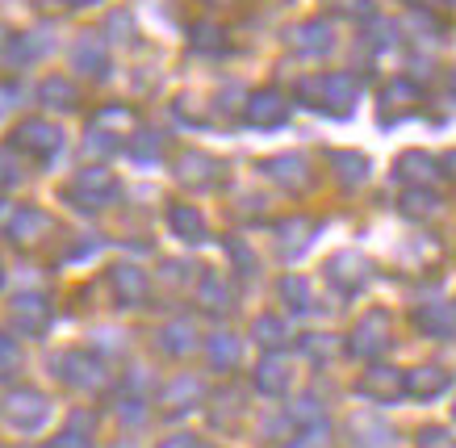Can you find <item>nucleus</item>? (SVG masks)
I'll use <instances>...</instances> for the list:
<instances>
[{"label": "nucleus", "mask_w": 456, "mask_h": 448, "mask_svg": "<svg viewBox=\"0 0 456 448\" xmlns=\"http://www.w3.org/2000/svg\"><path fill=\"white\" fill-rule=\"evenodd\" d=\"M297 97H302L305 105L322 110V113H339V118H344V113L352 110V101H356V80L344 76V71H331V76H310V80L297 85Z\"/></svg>", "instance_id": "obj_1"}, {"label": "nucleus", "mask_w": 456, "mask_h": 448, "mask_svg": "<svg viewBox=\"0 0 456 448\" xmlns=\"http://www.w3.org/2000/svg\"><path fill=\"white\" fill-rule=\"evenodd\" d=\"M118 197V176L105 168H84L76 181L68 184V201H76L80 210H101Z\"/></svg>", "instance_id": "obj_2"}, {"label": "nucleus", "mask_w": 456, "mask_h": 448, "mask_svg": "<svg viewBox=\"0 0 456 448\" xmlns=\"http://www.w3.org/2000/svg\"><path fill=\"white\" fill-rule=\"evenodd\" d=\"M46 415H51V403H46V394H38V390H13L4 398V419L13 423V428H21V432L42 428Z\"/></svg>", "instance_id": "obj_3"}, {"label": "nucleus", "mask_w": 456, "mask_h": 448, "mask_svg": "<svg viewBox=\"0 0 456 448\" xmlns=\"http://www.w3.org/2000/svg\"><path fill=\"white\" fill-rule=\"evenodd\" d=\"M13 147L17 151L38 155V159H51V155L63 147V130L51 126V122H42V118H29V122H21V126L13 130Z\"/></svg>", "instance_id": "obj_4"}, {"label": "nucleus", "mask_w": 456, "mask_h": 448, "mask_svg": "<svg viewBox=\"0 0 456 448\" xmlns=\"http://www.w3.org/2000/svg\"><path fill=\"white\" fill-rule=\"evenodd\" d=\"M389 327H394V322H389L386 310H369V314L356 322L347 348L356 352V356H377V352H386L389 348Z\"/></svg>", "instance_id": "obj_5"}, {"label": "nucleus", "mask_w": 456, "mask_h": 448, "mask_svg": "<svg viewBox=\"0 0 456 448\" xmlns=\"http://www.w3.org/2000/svg\"><path fill=\"white\" fill-rule=\"evenodd\" d=\"M248 122L251 126H260V130H273L281 126L285 118H289V105H285V97H281L277 88H264V93H251L248 97Z\"/></svg>", "instance_id": "obj_6"}, {"label": "nucleus", "mask_w": 456, "mask_h": 448, "mask_svg": "<svg viewBox=\"0 0 456 448\" xmlns=\"http://www.w3.org/2000/svg\"><path fill=\"white\" fill-rule=\"evenodd\" d=\"M360 394H364V398H373V403H394L398 394H406V378H402L398 369L377 364V369H369V373L360 378Z\"/></svg>", "instance_id": "obj_7"}, {"label": "nucleus", "mask_w": 456, "mask_h": 448, "mask_svg": "<svg viewBox=\"0 0 456 448\" xmlns=\"http://www.w3.org/2000/svg\"><path fill=\"white\" fill-rule=\"evenodd\" d=\"M13 322L26 331V336H42V331H46V322H51V306H46V297L42 294H21L13 302Z\"/></svg>", "instance_id": "obj_8"}, {"label": "nucleus", "mask_w": 456, "mask_h": 448, "mask_svg": "<svg viewBox=\"0 0 456 448\" xmlns=\"http://www.w3.org/2000/svg\"><path fill=\"white\" fill-rule=\"evenodd\" d=\"M260 172L264 176H273L277 184H285V189H302V184L310 181V176H305L310 164H305L302 155H277V159H264Z\"/></svg>", "instance_id": "obj_9"}, {"label": "nucleus", "mask_w": 456, "mask_h": 448, "mask_svg": "<svg viewBox=\"0 0 456 448\" xmlns=\"http://www.w3.org/2000/svg\"><path fill=\"white\" fill-rule=\"evenodd\" d=\"M59 378H68L71 386H84V390H97V386H105V378H101V364L93 361V356H80V352H68V356L59 361Z\"/></svg>", "instance_id": "obj_10"}, {"label": "nucleus", "mask_w": 456, "mask_h": 448, "mask_svg": "<svg viewBox=\"0 0 456 448\" xmlns=\"http://www.w3.org/2000/svg\"><path fill=\"white\" fill-rule=\"evenodd\" d=\"M327 273H331V281L344 289V294H356L360 285L369 281V260H360V256L344 252V256H335L331 265H327Z\"/></svg>", "instance_id": "obj_11"}, {"label": "nucleus", "mask_w": 456, "mask_h": 448, "mask_svg": "<svg viewBox=\"0 0 456 448\" xmlns=\"http://www.w3.org/2000/svg\"><path fill=\"white\" fill-rule=\"evenodd\" d=\"M293 46L302 55H327L335 46V29L327 21H302V26L293 29Z\"/></svg>", "instance_id": "obj_12"}, {"label": "nucleus", "mask_w": 456, "mask_h": 448, "mask_svg": "<svg viewBox=\"0 0 456 448\" xmlns=\"http://www.w3.org/2000/svg\"><path fill=\"white\" fill-rule=\"evenodd\" d=\"M436 172H440V164L423 151H406L398 159V176L402 181H411V189H428V184L436 181Z\"/></svg>", "instance_id": "obj_13"}, {"label": "nucleus", "mask_w": 456, "mask_h": 448, "mask_svg": "<svg viewBox=\"0 0 456 448\" xmlns=\"http://www.w3.org/2000/svg\"><path fill=\"white\" fill-rule=\"evenodd\" d=\"M167 226H172L176 239H184V243H201V239H206V223H201L197 206H172V210H167Z\"/></svg>", "instance_id": "obj_14"}, {"label": "nucleus", "mask_w": 456, "mask_h": 448, "mask_svg": "<svg viewBox=\"0 0 456 448\" xmlns=\"http://www.w3.org/2000/svg\"><path fill=\"white\" fill-rule=\"evenodd\" d=\"M38 101L51 105V110H76L80 105V88L71 85V80H63V76H51V80H42Z\"/></svg>", "instance_id": "obj_15"}, {"label": "nucleus", "mask_w": 456, "mask_h": 448, "mask_svg": "<svg viewBox=\"0 0 456 448\" xmlns=\"http://www.w3.org/2000/svg\"><path fill=\"white\" fill-rule=\"evenodd\" d=\"M71 59H76V68L88 71V76H105V68H110L105 46H101L97 34H84L80 43H76V51H71Z\"/></svg>", "instance_id": "obj_16"}, {"label": "nucleus", "mask_w": 456, "mask_h": 448, "mask_svg": "<svg viewBox=\"0 0 456 448\" xmlns=\"http://www.w3.org/2000/svg\"><path fill=\"white\" fill-rule=\"evenodd\" d=\"M218 172H222V164L218 159H209V155H184L180 159V181L184 184H218Z\"/></svg>", "instance_id": "obj_17"}, {"label": "nucleus", "mask_w": 456, "mask_h": 448, "mask_svg": "<svg viewBox=\"0 0 456 448\" xmlns=\"http://www.w3.org/2000/svg\"><path fill=\"white\" fill-rule=\"evenodd\" d=\"M331 159V168H339V181L347 184V189H356V184L369 181V159L356 151H331L327 155Z\"/></svg>", "instance_id": "obj_18"}, {"label": "nucleus", "mask_w": 456, "mask_h": 448, "mask_svg": "<svg viewBox=\"0 0 456 448\" xmlns=\"http://www.w3.org/2000/svg\"><path fill=\"white\" fill-rule=\"evenodd\" d=\"M256 386H260L264 394H285L289 390V364H285V356H277V352H273V356H264Z\"/></svg>", "instance_id": "obj_19"}, {"label": "nucleus", "mask_w": 456, "mask_h": 448, "mask_svg": "<svg viewBox=\"0 0 456 448\" xmlns=\"http://www.w3.org/2000/svg\"><path fill=\"white\" fill-rule=\"evenodd\" d=\"M113 289H118V297H122V302H130V306H134V302H142V297H147V277H142L139 268L118 265V268H113Z\"/></svg>", "instance_id": "obj_20"}, {"label": "nucleus", "mask_w": 456, "mask_h": 448, "mask_svg": "<svg viewBox=\"0 0 456 448\" xmlns=\"http://www.w3.org/2000/svg\"><path fill=\"white\" fill-rule=\"evenodd\" d=\"M444 390H448V373L444 369H415L406 378V394H415V398H436Z\"/></svg>", "instance_id": "obj_21"}, {"label": "nucleus", "mask_w": 456, "mask_h": 448, "mask_svg": "<svg viewBox=\"0 0 456 448\" xmlns=\"http://www.w3.org/2000/svg\"><path fill=\"white\" fill-rule=\"evenodd\" d=\"M197 398H201V386H197V378H180V381H172V386L164 390L167 415H180V411L197 406Z\"/></svg>", "instance_id": "obj_22"}, {"label": "nucleus", "mask_w": 456, "mask_h": 448, "mask_svg": "<svg viewBox=\"0 0 456 448\" xmlns=\"http://www.w3.org/2000/svg\"><path fill=\"white\" fill-rule=\"evenodd\" d=\"M415 322L431 336H456V306H423Z\"/></svg>", "instance_id": "obj_23"}, {"label": "nucleus", "mask_w": 456, "mask_h": 448, "mask_svg": "<svg viewBox=\"0 0 456 448\" xmlns=\"http://www.w3.org/2000/svg\"><path fill=\"white\" fill-rule=\"evenodd\" d=\"M42 231H51V218L42 210H17L13 223H9V235H13L17 243H29V239L42 235Z\"/></svg>", "instance_id": "obj_24"}, {"label": "nucleus", "mask_w": 456, "mask_h": 448, "mask_svg": "<svg viewBox=\"0 0 456 448\" xmlns=\"http://www.w3.org/2000/svg\"><path fill=\"white\" fill-rule=\"evenodd\" d=\"M411 101H419V88L411 80H394V85L381 93V105H386V122H394V110H406Z\"/></svg>", "instance_id": "obj_25"}, {"label": "nucleus", "mask_w": 456, "mask_h": 448, "mask_svg": "<svg viewBox=\"0 0 456 448\" xmlns=\"http://www.w3.org/2000/svg\"><path fill=\"white\" fill-rule=\"evenodd\" d=\"M281 235H285V252H302L310 235H314V223L310 218H289V223H281Z\"/></svg>", "instance_id": "obj_26"}, {"label": "nucleus", "mask_w": 456, "mask_h": 448, "mask_svg": "<svg viewBox=\"0 0 456 448\" xmlns=\"http://www.w3.org/2000/svg\"><path fill=\"white\" fill-rule=\"evenodd\" d=\"M436 206H440V197L428 193V189H411V193L402 197V210L411 214V218H428V214H436Z\"/></svg>", "instance_id": "obj_27"}, {"label": "nucleus", "mask_w": 456, "mask_h": 448, "mask_svg": "<svg viewBox=\"0 0 456 448\" xmlns=\"http://www.w3.org/2000/svg\"><path fill=\"white\" fill-rule=\"evenodd\" d=\"M209 356H214L218 369H231V364L239 361V339L235 336H214L209 339Z\"/></svg>", "instance_id": "obj_28"}, {"label": "nucleus", "mask_w": 456, "mask_h": 448, "mask_svg": "<svg viewBox=\"0 0 456 448\" xmlns=\"http://www.w3.org/2000/svg\"><path fill=\"white\" fill-rule=\"evenodd\" d=\"M281 294H285V302L293 310H310V285L302 277H285L281 281Z\"/></svg>", "instance_id": "obj_29"}, {"label": "nucleus", "mask_w": 456, "mask_h": 448, "mask_svg": "<svg viewBox=\"0 0 456 448\" xmlns=\"http://www.w3.org/2000/svg\"><path fill=\"white\" fill-rule=\"evenodd\" d=\"M189 339H193V327H189V322H172L164 336H159V344H164L167 352H189V348H193Z\"/></svg>", "instance_id": "obj_30"}, {"label": "nucleus", "mask_w": 456, "mask_h": 448, "mask_svg": "<svg viewBox=\"0 0 456 448\" xmlns=\"http://www.w3.org/2000/svg\"><path fill=\"white\" fill-rule=\"evenodd\" d=\"M201 302H206V310H226L231 306V294L222 289L218 277H206L201 281Z\"/></svg>", "instance_id": "obj_31"}, {"label": "nucleus", "mask_w": 456, "mask_h": 448, "mask_svg": "<svg viewBox=\"0 0 456 448\" xmlns=\"http://www.w3.org/2000/svg\"><path fill=\"white\" fill-rule=\"evenodd\" d=\"M256 336H260V344H268V348H281V344H285V322L268 314V319L256 322Z\"/></svg>", "instance_id": "obj_32"}, {"label": "nucleus", "mask_w": 456, "mask_h": 448, "mask_svg": "<svg viewBox=\"0 0 456 448\" xmlns=\"http://www.w3.org/2000/svg\"><path fill=\"white\" fill-rule=\"evenodd\" d=\"M130 151L139 155V159H147V155H159V151H164V139H159V134H151V130H142L139 139H130Z\"/></svg>", "instance_id": "obj_33"}, {"label": "nucleus", "mask_w": 456, "mask_h": 448, "mask_svg": "<svg viewBox=\"0 0 456 448\" xmlns=\"http://www.w3.org/2000/svg\"><path fill=\"white\" fill-rule=\"evenodd\" d=\"M17 361H21V352H17V344L9 336H0V378H13Z\"/></svg>", "instance_id": "obj_34"}, {"label": "nucleus", "mask_w": 456, "mask_h": 448, "mask_svg": "<svg viewBox=\"0 0 456 448\" xmlns=\"http://www.w3.org/2000/svg\"><path fill=\"white\" fill-rule=\"evenodd\" d=\"M419 448H456V440L448 432H440V428H428L419 436Z\"/></svg>", "instance_id": "obj_35"}, {"label": "nucleus", "mask_w": 456, "mask_h": 448, "mask_svg": "<svg viewBox=\"0 0 456 448\" xmlns=\"http://www.w3.org/2000/svg\"><path fill=\"white\" fill-rule=\"evenodd\" d=\"M193 46H201V51H218V26H197L193 29Z\"/></svg>", "instance_id": "obj_36"}, {"label": "nucleus", "mask_w": 456, "mask_h": 448, "mask_svg": "<svg viewBox=\"0 0 456 448\" xmlns=\"http://www.w3.org/2000/svg\"><path fill=\"white\" fill-rule=\"evenodd\" d=\"M335 9H339V13H347V17H369L373 13V4H369V0H331Z\"/></svg>", "instance_id": "obj_37"}, {"label": "nucleus", "mask_w": 456, "mask_h": 448, "mask_svg": "<svg viewBox=\"0 0 456 448\" xmlns=\"http://www.w3.org/2000/svg\"><path fill=\"white\" fill-rule=\"evenodd\" d=\"M51 448H93V444H88V436L63 432V436H59V440H55V444H51Z\"/></svg>", "instance_id": "obj_38"}, {"label": "nucleus", "mask_w": 456, "mask_h": 448, "mask_svg": "<svg viewBox=\"0 0 456 448\" xmlns=\"http://www.w3.org/2000/svg\"><path fill=\"white\" fill-rule=\"evenodd\" d=\"M406 4H415V9H444V4H452V0H406Z\"/></svg>", "instance_id": "obj_39"}, {"label": "nucleus", "mask_w": 456, "mask_h": 448, "mask_svg": "<svg viewBox=\"0 0 456 448\" xmlns=\"http://www.w3.org/2000/svg\"><path fill=\"white\" fill-rule=\"evenodd\" d=\"M164 448H193V440H189V436H176V440H167Z\"/></svg>", "instance_id": "obj_40"}, {"label": "nucleus", "mask_w": 456, "mask_h": 448, "mask_svg": "<svg viewBox=\"0 0 456 448\" xmlns=\"http://www.w3.org/2000/svg\"><path fill=\"white\" fill-rule=\"evenodd\" d=\"M71 4H76V9H84V4H97V0H71Z\"/></svg>", "instance_id": "obj_41"}, {"label": "nucleus", "mask_w": 456, "mask_h": 448, "mask_svg": "<svg viewBox=\"0 0 456 448\" xmlns=\"http://www.w3.org/2000/svg\"><path fill=\"white\" fill-rule=\"evenodd\" d=\"M206 4H222V0H206Z\"/></svg>", "instance_id": "obj_42"}, {"label": "nucleus", "mask_w": 456, "mask_h": 448, "mask_svg": "<svg viewBox=\"0 0 456 448\" xmlns=\"http://www.w3.org/2000/svg\"><path fill=\"white\" fill-rule=\"evenodd\" d=\"M452 88H456V76H452Z\"/></svg>", "instance_id": "obj_43"}]
</instances>
